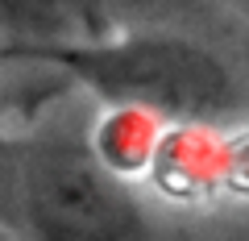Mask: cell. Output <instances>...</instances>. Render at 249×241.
Listing matches in <instances>:
<instances>
[{"mask_svg":"<svg viewBox=\"0 0 249 241\" xmlns=\"http://www.w3.org/2000/svg\"><path fill=\"white\" fill-rule=\"evenodd\" d=\"M4 54L67 75L104 104L170 121H212L237 104L229 67L208 46L170 34H108L75 46H9Z\"/></svg>","mask_w":249,"mask_h":241,"instance_id":"cell-1","label":"cell"},{"mask_svg":"<svg viewBox=\"0 0 249 241\" xmlns=\"http://www.w3.org/2000/svg\"><path fill=\"white\" fill-rule=\"evenodd\" d=\"M37 241H142L145 212L121 170L71 133H42L21 170Z\"/></svg>","mask_w":249,"mask_h":241,"instance_id":"cell-2","label":"cell"},{"mask_svg":"<svg viewBox=\"0 0 249 241\" xmlns=\"http://www.w3.org/2000/svg\"><path fill=\"white\" fill-rule=\"evenodd\" d=\"M116 34L96 0H0V37L9 46H75Z\"/></svg>","mask_w":249,"mask_h":241,"instance_id":"cell-3","label":"cell"},{"mask_svg":"<svg viewBox=\"0 0 249 241\" xmlns=\"http://www.w3.org/2000/svg\"><path fill=\"white\" fill-rule=\"evenodd\" d=\"M96 4L112 21V29H121V25H133V21H166L175 13L191 9L196 0H96Z\"/></svg>","mask_w":249,"mask_h":241,"instance_id":"cell-4","label":"cell"}]
</instances>
